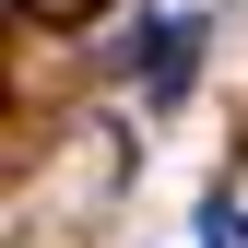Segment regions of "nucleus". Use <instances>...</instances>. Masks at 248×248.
Listing matches in <instances>:
<instances>
[{
  "instance_id": "1",
  "label": "nucleus",
  "mask_w": 248,
  "mask_h": 248,
  "mask_svg": "<svg viewBox=\"0 0 248 248\" xmlns=\"http://www.w3.org/2000/svg\"><path fill=\"white\" fill-rule=\"evenodd\" d=\"M118 71H130L142 95H177V83L201 71V12H154V24H130V36H118Z\"/></svg>"
},
{
  "instance_id": "2",
  "label": "nucleus",
  "mask_w": 248,
  "mask_h": 248,
  "mask_svg": "<svg viewBox=\"0 0 248 248\" xmlns=\"http://www.w3.org/2000/svg\"><path fill=\"white\" fill-rule=\"evenodd\" d=\"M201 248H248V213H236V201H213V213H201Z\"/></svg>"
}]
</instances>
